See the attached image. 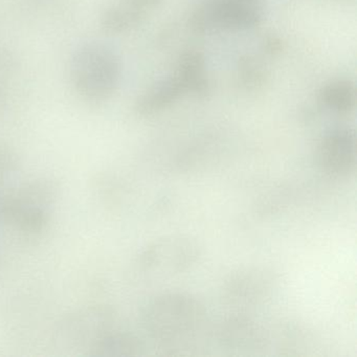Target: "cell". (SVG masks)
Segmentation results:
<instances>
[{"instance_id":"obj_1","label":"cell","mask_w":357,"mask_h":357,"mask_svg":"<svg viewBox=\"0 0 357 357\" xmlns=\"http://www.w3.org/2000/svg\"><path fill=\"white\" fill-rule=\"evenodd\" d=\"M202 301L188 292H162L150 298L141 319L148 335L167 346L185 344L197 335L206 323Z\"/></svg>"},{"instance_id":"obj_2","label":"cell","mask_w":357,"mask_h":357,"mask_svg":"<svg viewBox=\"0 0 357 357\" xmlns=\"http://www.w3.org/2000/svg\"><path fill=\"white\" fill-rule=\"evenodd\" d=\"M123 68L114 50L98 41L76 47L68 63L73 91L85 103L101 105L120 89Z\"/></svg>"},{"instance_id":"obj_3","label":"cell","mask_w":357,"mask_h":357,"mask_svg":"<svg viewBox=\"0 0 357 357\" xmlns=\"http://www.w3.org/2000/svg\"><path fill=\"white\" fill-rule=\"evenodd\" d=\"M264 13L263 0H206L192 14L191 26L202 34L250 30L262 22Z\"/></svg>"},{"instance_id":"obj_4","label":"cell","mask_w":357,"mask_h":357,"mask_svg":"<svg viewBox=\"0 0 357 357\" xmlns=\"http://www.w3.org/2000/svg\"><path fill=\"white\" fill-rule=\"evenodd\" d=\"M200 258L198 242L185 234L162 236L148 244L139 256V265L148 273L172 277L187 273Z\"/></svg>"},{"instance_id":"obj_5","label":"cell","mask_w":357,"mask_h":357,"mask_svg":"<svg viewBox=\"0 0 357 357\" xmlns=\"http://www.w3.org/2000/svg\"><path fill=\"white\" fill-rule=\"evenodd\" d=\"M280 275L269 267L248 266L231 271L223 280L221 298L235 308L266 304L279 290Z\"/></svg>"},{"instance_id":"obj_6","label":"cell","mask_w":357,"mask_h":357,"mask_svg":"<svg viewBox=\"0 0 357 357\" xmlns=\"http://www.w3.org/2000/svg\"><path fill=\"white\" fill-rule=\"evenodd\" d=\"M315 162L331 178H347L356 167V137L352 129L338 127L326 132L315 150Z\"/></svg>"},{"instance_id":"obj_7","label":"cell","mask_w":357,"mask_h":357,"mask_svg":"<svg viewBox=\"0 0 357 357\" xmlns=\"http://www.w3.org/2000/svg\"><path fill=\"white\" fill-rule=\"evenodd\" d=\"M214 338L225 350L254 352L264 348L265 328L248 313L236 312L222 317L215 326Z\"/></svg>"},{"instance_id":"obj_8","label":"cell","mask_w":357,"mask_h":357,"mask_svg":"<svg viewBox=\"0 0 357 357\" xmlns=\"http://www.w3.org/2000/svg\"><path fill=\"white\" fill-rule=\"evenodd\" d=\"M162 0H112L100 16V26L110 35H122L139 28Z\"/></svg>"},{"instance_id":"obj_9","label":"cell","mask_w":357,"mask_h":357,"mask_svg":"<svg viewBox=\"0 0 357 357\" xmlns=\"http://www.w3.org/2000/svg\"><path fill=\"white\" fill-rule=\"evenodd\" d=\"M173 78L181 85L185 95L204 98L210 93L211 82L206 74L204 54L197 50H189L179 56Z\"/></svg>"},{"instance_id":"obj_10","label":"cell","mask_w":357,"mask_h":357,"mask_svg":"<svg viewBox=\"0 0 357 357\" xmlns=\"http://www.w3.org/2000/svg\"><path fill=\"white\" fill-rule=\"evenodd\" d=\"M183 96L181 85L171 77L142 93L135 100L133 110L141 118H149L168 109Z\"/></svg>"},{"instance_id":"obj_11","label":"cell","mask_w":357,"mask_h":357,"mask_svg":"<svg viewBox=\"0 0 357 357\" xmlns=\"http://www.w3.org/2000/svg\"><path fill=\"white\" fill-rule=\"evenodd\" d=\"M91 350L100 356H133L141 354L143 344L132 332L114 327L95 340Z\"/></svg>"},{"instance_id":"obj_12","label":"cell","mask_w":357,"mask_h":357,"mask_svg":"<svg viewBox=\"0 0 357 357\" xmlns=\"http://www.w3.org/2000/svg\"><path fill=\"white\" fill-rule=\"evenodd\" d=\"M319 99L327 109L337 114H349L356 106V89L348 79L330 81L321 87Z\"/></svg>"},{"instance_id":"obj_13","label":"cell","mask_w":357,"mask_h":357,"mask_svg":"<svg viewBox=\"0 0 357 357\" xmlns=\"http://www.w3.org/2000/svg\"><path fill=\"white\" fill-rule=\"evenodd\" d=\"M238 76L240 83L250 91L261 89L268 80V72L265 66L252 56H244L239 60Z\"/></svg>"},{"instance_id":"obj_14","label":"cell","mask_w":357,"mask_h":357,"mask_svg":"<svg viewBox=\"0 0 357 357\" xmlns=\"http://www.w3.org/2000/svg\"><path fill=\"white\" fill-rule=\"evenodd\" d=\"M18 169V160L15 152L3 142L0 141V192L8 179L11 178Z\"/></svg>"},{"instance_id":"obj_15","label":"cell","mask_w":357,"mask_h":357,"mask_svg":"<svg viewBox=\"0 0 357 357\" xmlns=\"http://www.w3.org/2000/svg\"><path fill=\"white\" fill-rule=\"evenodd\" d=\"M15 70L13 56L0 50V104L6 101Z\"/></svg>"},{"instance_id":"obj_16","label":"cell","mask_w":357,"mask_h":357,"mask_svg":"<svg viewBox=\"0 0 357 357\" xmlns=\"http://www.w3.org/2000/svg\"><path fill=\"white\" fill-rule=\"evenodd\" d=\"M263 47L268 55H278L283 51L284 43L279 37L269 35L265 38Z\"/></svg>"}]
</instances>
